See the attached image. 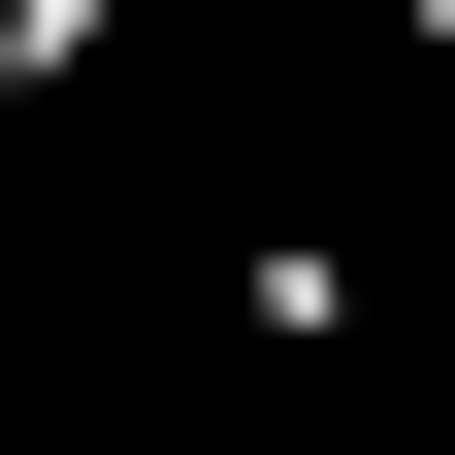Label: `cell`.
<instances>
[{
    "label": "cell",
    "instance_id": "obj_1",
    "mask_svg": "<svg viewBox=\"0 0 455 455\" xmlns=\"http://www.w3.org/2000/svg\"><path fill=\"white\" fill-rule=\"evenodd\" d=\"M98 33H131V0H0V131H33V98H98Z\"/></svg>",
    "mask_w": 455,
    "mask_h": 455
},
{
    "label": "cell",
    "instance_id": "obj_2",
    "mask_svg": "<svg viewBox=\"0 0 455 455\" xmlns=\"http://www.w3.org/2000/svg\"><path fill=\"white\" fill-rule=\"evenodd\" d=\"M390 33H423V66H455V0H390Z\"/></svg>",
    "mask_w": 455,
    "mask_h": 455
}]
</instances>
